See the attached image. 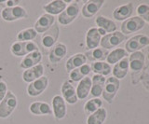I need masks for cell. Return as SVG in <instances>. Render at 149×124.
I'll use <instances>...</instances> for the list:
<instances>
[{
  "instance_id": "1",
  "label": "cell",
  "mask_w": 149,
  "mask_h": 124,
  "mask_svg": "<svg viewBox=\"0 0 149 124\" xmlns=\"http://www.w3.org/2000/svg\"><path fill=\"white\" fill-rule=\"evenodd\" d=\"M18 105L16 95L12 91H8L5 98L0 102V118H7L14 112Z\"/></svg>"
},
{
  "instance_id": "2",
  "label": "cell",
  "mask_w": 149,
  "mask_h": 124,
  "mask_svg": "<svg viewBox=\"0 0 149 124\" xmlns=\"http://www.w3.org/2000/svg\"><path fill=\"white\" fill-rule=\"evenodd\" d=\"M36 50H39V48L34 41H16L10 47V52L16 57H24Z\"/></svg>"
},
{
  "instance_id": "3",
  "label": "cell",
  "mask_w": 149,
  "mask_h": 124,
  "mask_svg": "<svg viewBox=\"0 0 149 124\" xmlns=\"http://www.w3.org/2000/svg\"><path fill=\"white\" fill-rule=\"evenodd\" d=\"M1 18L6 22H15L28 18L26 10L22 6H15L12 8H3L1 10Z\"/></svg>"
},
{
  "instance_id": "4",
  "label": "cell",
  "mask_w": 149,
  "mask_h": 124,
  "mask_svg": "<svg viewBox=\"0 0 149 124\" xmlns=\"http://www.w3.org/2000/svg\"><path fill=\"white\" fill-rule=\"evenodd\" d=\"M79 5L77 2H71L66 8L58 15V22L63 26L69 25L77 19L79 14Z\"/></svg>"
},
{
  "instance_id": "5",
  "label": "cell",
  "mask_w": 149,
  "mask_h": 124,
  "mask_svg": "<svg viewBox=\"0 0 149 124\" xmlns=\"http://www.w3.org/2000/svg\"><path fill=\"white\" fill-rule=\"evenodd\" d=\"M120 87V81L114 77H108L105 80L104 91H102V98H104L108 104H112L115 96L118 93Z\"/></svg>"
},
{
  "instance_id": "6",
  "label": "cell",
  "mask_w": 149,
  "mask_h": 124,
  "mask_svg": "<svg viewBox=\"0 0 149 124\" xmlns=\"http://www.w3.org/2000/svg\"><path fill=\"white\" fill-rule=\"evenodd\" d=\"M124 40H126V36H124L120 32L116 31L114 33L106 34L104 36H102L101 39V48L105 49L108 50L109 49H113L118 47L119 44H121Z\"/></svg>"
},
{
  "instance_id": "7",
  "label": "cell",
  "mask_w": 149,
  "mask_h": 124,
  "mask_svg": "<svg viewBox=\"0 0 149 124\" xmlns=\"http://www.w3.org/2000/svg\"><path fill=\"white\" fill-rule=\"evenodd\" d=\"M60 36V28L57 22H54V24L50 28L42 34L41 36V44L45 49H51L57 43V40Z\"/></svg>"
},
{
  "instance_id": "8",
  "label": "cell",
  "mask_w": 149,
  "mask_h": 124,
  "mask_svg": "<svg viewBox=\"0 0 149 124\" xmlns=\"http://www.w3.org/2000/svg\"><path fill=\"white\" fill-rule=\"evenodd\" d=\"M149 45V38L146 35H137L130 38L125 45L126 52L133 53Z\"/></svg>"
},
{
  "instance_id": "9",
  "label": "cell",
  "mask_w": 149,
  "mask_h": 124,
  "mask_svg": "<svg viewBox=\"0 0 149 124\" xmlns=\"http://www.w3.org/2000/svg\"><path fill=\"white\" fill-rule=\"evenodd\" d=\"M144 27V22L138 16L129 18L121 24V33L125 35H130L138 32Z\"/></svg>"
},
{
  "instance_id": "10",
  "label": "cell",
  "mask_w": 149,
  "mask_h": 124,
  "mask_svg": "<svg viewBox=\"0 0 149 124\" xmlns=\"http://www.w3.org/2000/svg\"><path fill=\"white\" fill-rule=\"evenodd\" d=\"M49 85V79L46 76H42L36 80L29 83L27 87V94L31 97L39 96L46 91Z\"/></svg>"
},
{
  "instance_id": "11",
  "label": "cell",
  "mask_w": 149,
  "mask_h": 124,
  "mask_svg": "<svg viewBox=\"0 0 149 124\" xmlns=\"http://www.w3.org/2000/svg\"><path fill=\"white\" fill-rule=\"evenodd\" d=\"M51 109H52V114L56 119H63L65 118L67 113V107L62 95H55L52 98Z\"/></svg>"
},
{
  "instance_id": "12",
  "label": "cell",
  "mask_w": 149,
  "mask_h": 124,
  "mask_svg": "<svg viewBox=\"0 0 149 124\" xmlns=\"http://www.w3.org/2000/svg\"><path fill=\"white\" fill-rule=\"evenodd\" d=\"M61 91H62V97L65 103H68L69 104H74L77 103L78 98L76 88L71 83V81H64L61 88Z\"/></svg>"
},
{
  "instance_id": "13",
  "label": "cell",
  "mask_w": 149,
  "mask_h": 124,
  "mask_svg": "<svg viewBox=\"0 0 149 124\" xmlns=\"http://www.w3.org/2000/svg\"><path fill=\"white\" fill-rule=\"evenodd\" d=\"M55 22V18L54 16H51L49 14L44 13L41 16H39L38 19L35 22L34 29L36 31V33L38 34H44L45 32L48 31L51 26L54 24Z\"/></svg>"
},
{
  "instance_id": "14",
  "label": "cell",
  "mask_w": 149,
  "mask_h": 124,
  "mask_svg": "<svg viewBox=\"0 0 149 124\" xmlns=\"http://www.w3.org/2000/svg\"><path fill=\"white\" fill-rule=\"evenodd\" d=\"M67 54V47L63 43H56L52 48L49 49V61L51 63H60L62 60L66 56Z\"/></svg>"
},
{
  "instance_id": "15",
  "label": "cell",
  "mask_w": 149,
  "mask_h": 124,
  "mask_svg": "<svg viewBox=\"0 0 149 124\" xmlns=\"http://www.w3.org/2000/svg\"><path fill=\"white\" fill-rule=\"evenodd\" d=\"M104 3V0H90V1H87L82 7V16L84 18H92L100 10Z\"/></svg>"
},
{
  "instance_id": "16",
  "label": "cell",
  "mask_w": 149,
  "mask_h": 124,
  "mask_svg": "<svg viewBox=\"0 0 149 124\" xmlns=\"http://www.w3.org/2000/svg\"><path fill=\"white\" fill-rule=\"evenodd\" d=\"M42 76H44V65L40 63L37 65L23 71L22 79L26 83H31V82L36 80Z\"/></svg>"
},
{
  "instance_id": "17",
  "label": "cell",
  "mask_w": 149,
  "mask_h": 124,
  "mask_svg": "<svg viewBox=\"0 0 149 124\" xmlns=\"http://www.w3.org/2000/svg\"><path fill=\"white\" fill-rule=\"evenodd\" d=\"M42 61V53L40 50H36V52H31L27 54L26 56L23 57L22 62L20 63V67L22 69H29L36 65H37Z\"/></svg>"
},
{
  "instance_id": "18",
  "label": "cell",
  "mask_w": 149,
  "mask_h": 124,
  "mask_svg": "<svg viewBox=\"0 0 149 124\" xmlns=\"http://www.w3.org/2000/svg\"><path fill=\"white\" fill-rule=\"evenodd\" d=\"M29 111L36 116H48V115H53L51 107L46 102H40L36 101L30 104Z\"/></svg>"
},
{
  "instance_id": "19",
  "label": "cell",
  "mask_w": 149,
  "mask_h": 124,
  "mask_svg": "<svg viewBox=\"0 0 149 124\" xmlns=\"http://www.w3.org/2000/svg\"><path fill=\"white\" fill-rule=\"evenodd\" d=\"M133 12V4L130 2L125 5L119 6L113 11V18L116 21H126L132 16Z\"/></svg>"
},
{
  "instance_id": "20",
  "label": "cell",
  "mask_w": 149,
  "mask_h": 124,
  "mask_svg": "<svg viewBox=\"0 0 149 124\" xmlns=\"http://www.w3.org/2000/svg\"><path fill=\"white\" fill-rule=\"evenodd\" d=\"M102 39V36L100 35L98 28L96 27H91L88 31L86 34V46L88 49H93L98 48L100 45Z\"/></svg>"
},
{
  "instance_id": "21",
  "label": "cell",
  "mask_w": 149,
  "mask_h": 124,
  "mask_svg": "<svg viewBox=\"0 0 149 124\" xmlns=\"http://www.w3.org/2000/svg\"><path fill=\"white\" fill-rule=\"evenodd\" d=\"M67 7V4L63 0H54V1L49 2L48 4L43 6V10L46 11L47 14L51 16L60 15Z\"/></svg>"
},
{
  "instance_id": "22",
  "label": "cell",
  "mask_w": 149,
  "mask_h": 124,
  "mask_svg": "<svg viewBox=\"0 0 149 124\" xmlns=\"http://www.w3.org/2000/svg\"><path fill=\"white\" fill-rule=\"evenodd\" d=\"M87 63V58L84 53H76L74 54L73 56L70 57L65 63V68H66V71L70 73L73 71L74 69H77V68L82 66L83 65H85Z\"/></svg>"
},
{
  "instance_id": "23",
  "label": "cell",
  "mask_w": 149,
  "mask_h": 124,
  "mask_svg": "<svg viewBox=\"0 0 149 124\" xmlns=\"http://www.w3.org/2000/svg\"><path fill=\"white\" fill-rule=\"evenodd\" d=\"M105 77L101 75H94L91 79V94L94 98H99L102 93L105 83Z\"/></svg>"
},
{
  "instance_id": "24",
  "label": "cell",
  "mask_w": 149,
  "mask_h": 124,
  "mask_svg": "<svg viewBox=\"0 0 149 124\" xmlns=\"http://www.w3.org/2000/svg\"><path fill=\"white\" fill-rule=\"evenodd\" d=\"M129 68H130L129 59L127 57H125L124 59H122L118 63H116L115 65V66L113 67V69H112V72H113V77H116V79H118V80L123 79L128 74Z\"/></svg>"
},
{
  "instance_id": "25",
  "label": "cell",
  "mask_w": 149,
  "mask_h": 124,
  "mask_svg": "<svg viewBox=\"0 0 149 124\" xmlns=\"http://www.w3.org/2000/svg\"><path fill=\"white\" fill-rule=\"evenodd\" d=\"M91 79L88 77H84L83 79H81L78 82L77 87L76 89L77 98L80 100L86 99L88 94L91 93Z\"/></svg>"
},
{
  "instance_id": "26",
  "label": "cell",
  "mask_w": 149,
  "mask_h": 124,
  "mask_svg": "<svg viewBox=\"0 0 149 124\" xmlns=\"http://www.w3.org/2000/svg\"><path fill=\"white\" fill-rule=\"evenodd\" d=\"M109 52L105 49L102 48H96L93 49H90L88 52L85 53L86 58L91 62H104L106 60L107 55Z\"/></svg>"
},
{
  "instance_id": "27",
  "label": "cell",
  "mask_w": 149,
  "mask_h": 124,
  "mask_svg": "<svg viewBox=\"0 0 149 124\" xmlns=\"http://www.w3.org/2000/svg\"><path fill=\"white\" fill-rule=\"evenodd\" d=\"M130 68L132 71L138 72L142 70L144 65V54L141 52H136L130 54L129 58Z\"/></svg>"
},
{
  "instance_id": "28",
  "label": "cell",
  "mask_w": 149,
  "mask_h": 124,
  "mask_svg": "<svg viewBox=\"0 0 149 124\" xmlns=\"http://www.w3.org/2000/svg\"><path fill=\"white\" fill-rule=\"evenodd\" d=\"M95 24L98 26V28L102 29L104 31H105L106 33H114L116 30V24H115V22H113L112 20L108 19L104 16H98L95 19Z\"/></svg>"
},
{
  "instance_id": "29",
  "label": "cell",
  "mask_w": 149,
  "mask_h": 124,
  "mask_svg": "<svg viewBox=\"0 0 149 124\" xmlns=\"http://www.w3.org/2000/svg\"><path fill=\"white\" fill-rule=\"evenodd\" d=\"M91 72V65L85 63L82 66L77 68V69H74L69 73V77L73 82H79L81 79H83L84 77H88V75Z\"/></svg>"
},
{
  "instance_id": "30",
  "label": "cell",
  "mask_w": 149,
  "mask_h": 124,
  "mask_svg": "<svg viewBox=\"0 0 149 124\" xmlns=\"http://www.w3.org/2000/svg\"><path fill=\"white\" fill-rule=\"evenodd\" d=\"M107 117V111L104 107H101L97 111L88 115L87 124H104Z\"/></svg>"
},
{
  "instance_id": "31",
  "label": "cell",
  "mask_w": 149,
  "mask_h": 124,
  "mask_svg": "<svg viewBox=\"0 0 149 124\" xmlns=\"http://www.w3.org/2000/svg\"><path fill=\"white\" fill-rule=\"evenodd\" d=\"M91 69L95 75L101 76H108L112 72V68L110 65L105 62H94L91 65Z\"/></svg>"
},
{
  "instance_id": "32",
  "label": "cell",
  "mask_w": 149,
  "mask_h": 124,
  "mask_svg": "<svg viewBox=\"0 0 149 124\" xmlns=\"http://www.w3.org/2000/svg\"><path fill=\"white\" fill-rule=\"evenodd\" d=\"M127 56V52L124 49L118 48L112 50L111 52L108 53L106 58V63L108 65H116V63H118L122 59H124Z\"/></svg>"
},
{
  "instance_id": "33",
  "label": "cell",
  "mask_w": 149,
  "mask_h": 124,
  "mask_svg": "<svg viewBox=\"0 0 149 124\" xmlns=\"http://www.w3.org/2000/svg\"><path fill=\"white\" fill-rule=\"evenodd\" d=\"M102 107V101L100 98H92L85 103L84 104V112L87 115H91L97 111Z\"/></svg>"
},
{
  "instance_id": "34",
  "label": "cell",
  "mask_w": 149,
  "mask_h": 124,
  "mask_svg": "<svg viewBox=\"0 0 149 124\" xmlns=\"http://www.w3.org/2000/svg\"><path fill=\"white\" fill-rule=\"evenodd\" d=\"M37 36L36 31L34 29V27L30 28H25L20 31L17 34V40L18 41H33Z\"/></svg>"
},
{
  "instance_id": "35",
  "label": "cell",
  "mask_w": 149,
  "mask_h": 124,
  "mask_svg": "<svg viewBox=\"0 0 149 124\" xmlns=\"http://www.w3.org/2000/svg\"><path fill=\"white\" fill-rule=\"evenodd\" d=\"M138 17H140L143 22H147L149 24V6L146 4H141L137 7Z\"/></svg>"
},
{
  "instance_id": "36",
  "label": "cell",
  "mask_w": 149,
  "mask_h": 124,
  "mask_svg": "<svg viewBox=\"0 0 149 124\" xmlns=\"http://www.w3.org/2000/svg\"><path fill=\"white\" fill-rule=\"evenodd\" d=\"M8 93V85L5 81L0 80V102L5 98Z\"/></svg>"
},
{
  "instance_id": "37",
  "label": "cell",
  "mask_w": 149,
  "mask_h": 124,
  "mask_svg": "<svg viewBox=\"0 0 149 124\" xmlns=\"http://www.w3.org/2000/svg\"><path fill=\"white\" fill-rule=\"evenodd\" d=\"M20 1L18 0H8V1H0V5H4L5 8H12L15 6H19Z\"/></svg>"
},
{
  "instance_id": "38",
  "label": "cell",
  "mask_w": 149,
  "mask_h": 124,
  "mask_svg": "<svg viewBox=\"0 0 149 124\" xmlns=\"http://www.w3.org/2000/svg\"><path fill=\"white\" fill-rule=\"evenodd\" d=\"M147 59L149 60V53H148V55H147Z\"/></svg>"
}]
</instances>
